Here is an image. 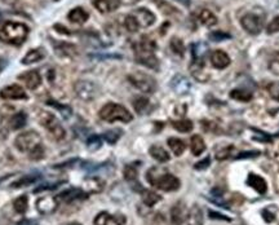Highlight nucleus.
I'll return each mask as SVG.
<instances>
[{
    "mask_svg": "<svg viewBox=\"0 0 279 225\" xmlns=\"http://www.w3.org/2000/svg\"><path fill=\"white\" fill-rule=\"evenodd\" d=\"M30 29L22 22H3L0 24V40L11 45H21L28 39Z\"/></svg>",
    "mask_w": 279,
    "mask_h": 225,
    "instance_id": "1",
    "label": "nucleus"
},
{
    "mask_svg": "<svg viewBox=\"0 0 279 225\" xmlns=\"http://www.w3.org/2000/svg\"><path fill=\"white\" fill-rule=\"evenodd\" d=\"M155 49H157V43L153 39H150L149 36L144 35L134 48L136 61L149 69L158 70L159 61L155 57Z\"/></svg>",
    "mask_w": 279,
    "mask_h": 225,
    "instance_id": "2",
    "label": "nucleus"
},
{
    "mask_svg": "<svg viewBox=\"0 0 279 225\" xmlns=\"http://www.w3.org/2000/svg\"><path fill=\"white\" fill-rule=\"evenodd\" d=\"M146 178L151 185L163 192H175L180 188V180L176 176L168 172H159V168L157 167L150 168Z\"/></svg>",
    "mask_w": 279,
    "mask_h": 225,
    "instance_id": "3",
    "label": "nucleus"
},
{
    "mask_svg": "<svg viewBox=\"0 0 279 225\" xmlns=\"http://www.w3.org/2000/svg\"><path fill=\"white\" fill-rule=\"evenodd\" d=\"M100 117H101V119H103V120L110 123L117 122V120L128 123L133 119V117H132V114H131L130 110H128L127 107L115 103L106 104V105L100 110Z\"/></svg>",
    "mask_w": 279,
    "mask_h": 225,
    "instance_id": "4",
    "label": "nucleus"
},
{
    "mask_svg": "<svg viewBox=\"0 0 279 225\" xmlns=\"http://www.w3.org/2000/svg\"><path fill=\"white\" fill-rule=\"evenodd\" d=\"M38 120L45 130L51 134V136L56 140H63L66 136V131L62 127V124L59 122V119L56 118L55 115L48 111L40 110L38 114Z\"/></svg>",
    "mask_w": 279,
    "mask_h": 225,
    "instance_id": "5",
    "label": "nucleus"
},
{
    "mask_svg": "<svg viewBox=\"0 0 279 225\" xmlns=\"http://www.w3.org/2000/svg\"><path fill=\"white\" fill-rule=\"evenodd\" d=\"M15 145L22 153L30 154L32 150L42 145V137L35 131H28L24 134H20L15 140Z\"/></svg>",
    "mask_w": 279,
    "mask_h": 225,
    "instance_id": "6",
    "label": "nucleus"
},
{
    "mask_svg": "<svg viewBox=\"0 0 279 225\" xmlns=\"http://www.w3.org/2000/svg\"><path fill=\"white\" fill-rule=\"evenodd\" d=\"M128 80L132 86H134L144 93H153L157 90V82L153 76L141 73V71H136V73L128 75Z\"/></svg>",
    "mask_w": 279,
    "mask_h": 225,
    "instance_id": "7",
    "label": "nucleus"
},
{
    "mask_svg": "<svg viewBox=\"0 0 279 225\" xmlns=\"http://www.w3.org/2000/svg\"><path fill=\"white\" fill-rule=\"evenodd\" d=\"M74 91L75 95L78 96L79 99L89 103L99 96L100 88L97 84L90 82V80H78L74 84Z\"/></svg>",
    "mask_w": 279,
    "mask_h": 225,
    "instance_id": "8",
    "label": "nucleus"
},
{
    "mask_svg": "<svg viewBox=\"0 0 279 225\" xmlns=\"http://www.w3.org/2000/svg\"><path fill=\"white\" fill-rule=\"evenodd\" d=\"M240 25H242V28L248 34L257 35L264 29V16H260L257 13L250 12L240 18Z\"/></svg>",
    "mask_w": 279,
    "mask_h": 225,
    "instance_id": "9",
    "label": "nucleus"
},
{
    "mask_svg": "<svg viewBox=\"0 0 279 225\" xmlns=\"http://www.w3.org/2000/svg\"><path fill=\"white\" fill-rule=\"evenodd\" d=\"M59 209V198L53 195H44L36 201V210L42 215H51Z\"/></svg>",
    "mask_w": 279,
    "mask_h": 225,
    "instance_id": "10",
    "label": "nucleus"
},
{
    "mask_svg": "<svg viewBox=\"0 0 279 225\" xmlns=\"http://www.w3.org/2000/svg\"><path fill=\"white\" fill-rule=\"evenodd\" d=\"M137 22L138 28H150L155 22V15L147 8H137L131 13Z\"/></svg>",
    "mask_w": 279,
    "mask_h": 225,
    "instance_id": "11",
    "label": "nucleus"
},
{
    "mask_svg": "<svg viewBox=\"0 0 279 225\" xmlns=\"http://www.w3.org/2000/svg\"><path fill=\"white\" fill-rule=\"evenodd\" d=\"M0 97L4 100H26L28 95L21 86L12 84V86H8L0 91Z\"/></svg>",
    "mask_w": 279,
    "mask_h": 225,
    "instance_id": "12",
    "label": "nucleus"
},
{
    "mask_svg": "<svg viewBox=\"0 0 279 225\" xmlns=\"http://www.w3.org/2000/svg\"><path fill=\"white\" fill-rule=\"evenodd\" d=\"M18 80L24 82V84L29 90H36L42 84V76H40L39 71L29 70L18 75Z\"/></svg>",
    "mask_w": 279,
    "mask_h": 225,
    "instance_id": "13",
    "label": "nucleus"
},
{
    "mask_svg": "<svg viewBox=\"0 0 279 225\" xmlns=\"http://www.w3.org/2000/svg\"><path fill=\"white\" fill-rule=\"evenodd\" d=\"M188 217V209L184 202H177L171 209V221L172 225H182Z\"/></svg>",
    "mask_w": 279,
    "mask_h": 225,
    "instance_id": "14",
    "label": "nucleus"
},
{
    "mask_svg": "<svg viewBox=\"0 0 279 225\" xmlns=\"http://www.w3.org/2000/svg\"><path fill=\"white\" fill-rule=\"evenodd\" d=\"M126 223L124 216L111 215L109 212H100L95 219V225H123Z\"/></svg>",
    "mask_w": 279,
    "mask_h": 225,
    "instance_id": "15",
    "label": "nucleus"
},
{
    "mask_svg": "<svg viewBox=\"0 0 279 225\" xmlns=\"http://www.w3.org/2000/svg\"><path fill=\"white\" fill-rule=\"evenodd\" d=\"M190 71L197 80L206 83L209 78V74L205 70V60H193L190 63Z\"/></svg>",
    "mask_w": 279,
    "mask_h": 225,
    "instance_id": "16",
    "label": "nucleus"
},
{
    "mask_svg": "<svg viewBox=\"0 0 279 225\" xmlns=\"http://www.w3.org/2000/svg\"><path fill=\"white\" fill-rule=\"evenodd\" d=\"M88 194L83 189H76V188H70V189L65 190L59 195V199L63 201L65 203H73L75 201H80V199H86Z\"/></svg>",
    "mask_w": 279,
    "mask_h": 225,
    "instance_id": "17",
    "label": "nucleus"
},
{
    "mask_svg": "<svg viewBox=\"0 0 279 225\" xmlns=\"http://www.w3.org/2000/svg\"><path fill=\"white\" fill-rule=\"evenodd\" d=\"M211 63L213 67L216 69H226L230 65V57L226 52L221 51V49H216L211 53Z\"/></svg>",
    "mask_w": 279,
    "mask_h": 225,
    "instance_id": "18",
    "label": "nucleus"
},
{
    "mask_svg": "<svg viewBox=\"0 0 279 225\" xmlns=\"http://www.w3.org/2000/svg\"><path fill=\"white\" fill-rule=\"evenodd\" d=\"M105 188V182L100 178H87L83 181V190L87 194H93L103 192Z\"/></svg>",
    "mask_w": 279,
    "mask_h": 225,
    "instance_id": "19",
    "label": "nucleus"
},
{
    "mask_svg": "<svg viewBox=\"0 0 279 225\" xmlns=\"http://www.w3.org/2000/svg\"><path fill=\"white\" fill-rule=\"evenodd\" d=\"M171 87L177 95H186L190 91L191 86H190V82L185 78L184 75H176L171 82Z\"/></svg>",
    "mask_w": 279,
    "mask_h": 225,
    "instance_id": "20",
    "label": "nucleus"
},
{
    "mask_svg": "<svg viewBox=\"0 0 279 225\" xmlns=\"http://www.w3.org/2000/svg\"><path fill=\"white\" fill-rule=\"evenodd\" d=\"M137 175L138 172L136 165H127V166L124 167V179H126L130 184H132V186H133L134 189L140 190V192H144L142 186L140 185V182H138L137 180Z\"/></svg>",
    "mask_w": 279,
    "mask_h": 225,
    "instance_id": "21",
    "label": "nucleus"
},
{
    "mask_svg": "<svg viewBox=\"0 0 279 225\" xmlns=\"http://www.w3.org/2000/svg\"><path fill=\"white\" fill-rule=\"evenodd\" d=\"M205 216H203V211L199 206L194 205L190 211L188 212V217L185 220V225H203Z\"/></svg>",
    "mask_w": 279,
    "mask_h": 225,
    "instance_id": "22",
    "label": "nucleus"
},
{
    "mask_svg": "<svg viewBox=\"0 0 279 225\" xmlns=\"http://www.w3.org/2000/svg\"><path fill=\"white\" fill-rule=\"evenodd\" d=\"M247 184L257 192L259 194H265L267 190L266 181L261 176L256 174H250L247 178Z\"/></svg>",
    "mask_w": 279,
    "mask_h": 225,
    "instance_id": "23",
    "label": "nucleus"
},
{
    "mask_svg": "<svg viewBox=\"0 0 279 225\" xmlns=\"http://www.w3.org/2000/svg\"><path fill=\"white\" fill-rule=\"evenodd\" d=\"M67 18H69L73 24L83 25L86 24L87 20L89 18V15H88V12H87L84 8H82V7H76V8L71 9L70 12H69Z\"/></svg>",
    "mask_w": 279,
    "mask_h": 225,
    "instance_id": "24",
    "label": "nucleus"
},
{
    "mask_svg": "<svg viewBox=\"0 0 279 225\" xmlns=\"http://www.w3.org/2000/svg\"><path fill=\"white\" fill-rule=\"evenodd\" d=\"M45 57V51H44V48H34L31 51H29L25 57L22 59L21 62L24 63V65H31V63H35L38 61H42V60Z\"/></svg>",
    "mask_w": 279,
    "mask_h": 225,
    "instance_id": "25",
    "label": "nucleus"
},
{
    "mask_svg": "<svg viewBox=\"0 0 279 225\" xmlns=\"http://www.w3.org/2000/svg\"><path fill=\"white\" fill-rule=\"evenodd\" d=\"M198 20L202 25H205L206 28H213L217 25V17L209 9H201L198 12Z\"/></svg>",
    "mask_w": 279,
    "mask_h": 225,
    "instance_id": "26",
    "label": "nucleus"
},
{
    "mask_svg": "<svg viewBox=\"0 0 279 225\" xmlns=\"http://www.w3.org/2000/svg\"><path fill=\"white\" fill-rule=\"evenodd\" d=\"M92 4L95 5V8L97 9L100 13L113 12V11H115V9L119 7L114 0H93Z\"/></svg>",
    "mask_w": 279,
    "mask_h": 225,
    "instance_id": "27",
    "label": "nucleus"
},
{
    "mask_svg": "<svg viewBox=\"0 0 279 225\" xmlns=\"http://www.w3.org/2000/svg\"><path fill=\"white\" fill-rule=\"evenodd\" d=\"M149 153L154 159H157L158 162L164 163V162H168L169 161V154L167 153V150L163 149V148H162V146H159V145L151 146V148L149 149Z\"/></svg>",
    "mask_w": 279,
    "mask_h": 225,
    "instance_id": "28",
    "label": "nucleus"
},
{
    "mask_svg": "<svg viewBox=\"0 0 279 225\" xmlns=\"http://www.w3.org/2000/svg\"><path fill=\"white\" fill-rule=\"evenodd\" d=\"M190 149H191V153L194 155H201L206 150L205 140L199 135H194L190 140Z\"/></svg>",
    "mask_w": 279,
    "mask_h": 225,
    "instance_id": "29",
    "label": "nucleus"
},
{
    "mask_svg": "<svg viewBox=\"0 0 279 225\" xmlns=\"http://www.w3.org/2000/svg\"><path fill=\"white\" fill-rule=\"evenodd\" d=\"M168 146L173 151V154L177 155V157H180V155L185 151V149H186V144H185L181 138L177 137H169Z\"/></svg>",
    "mask_w": 279,
    "mask_h": 225,
    "instance_id": "30",
    "label": "nucleus"
},
{
    "mask_svg": "<svg viewBox=\"0 0 279 225\" xmlns=\"http://www.w3.org/2000/svg\"><path fill=\"white\" fill-rule=\"evenodd\" d=\"M26 123H28V115H26V113H24V111L16 113V114L11 118V127H12L13 130H21V128H24V127L26 126Z\"/></svg>",
    "mask_w": 279,
    "mask_h": 225,
    "instance_id": "31",
    "label": "nucleus"
},
{
    "mask_svg": "<svg viewBox=\"0 0 279 225\" xmlns=\"http://www.w3.org/2000/svg\"><path fill=\"white\" fill-rule=\"evenodd\" d=\"M13 209L17 213H21L24 215L29 209V198L28 195H21V197L16 198L15 202H13Z\"/></svg>",
    "mask_w": 279,
    "mask_h": 225,
    "instance_id": "32",
    "label": "nucleus"
},
{
    "mask_svg": "<svg viewBox=\"0 0 279 225\" xmlns=\"http://www.w3.org/2000/svg\"><path fill=\"white\" fill-rule=\"evenodd\" d=\"M40 178H42L40 174L26 175V176H24V178H21L20 180H17L16 182H13L12 188H22V186L30 185V184H34V182L38 181Z\"/></svg>",
    "mask_w": 279,
    "mask_h": 225,
    "instance_id": "33",
    "label": "nucleus"
},
{
    "mask_svg": "<svg viewBox=\"0 0 279 225\" xmlns=\"http://www.w3.org/2000/svg\"><path fill=\"white\" fill-rule=\"evenodd\" d=\"M230 97L233 100L240 101V103H250L252 100V93L246 90H233L230 92Z\"/></svg>",
    "mask_w": 279,
    "mask_h": 225,
    "instance_id": "34",
    "label": "nucleus"
},
{
    "mask_svg": "<svg viewBox=\"0 0 279 225\" xmlns=\"http://www.w3.org/2000/svg\"><path fill=\"white\" fill-rule=\"evenodd\" d=\"M172 127L175 130H177L178 132H190L193 130V122L189 120V119H180V120H175L172 122Z\"/></svg>",
    "mask_w": 279,
    "mask_h": 225,
    "instance_id": "35",
    "label": "nucleus"
},
{
    "mask_svg": "<svg viewBox=\"0 0 279 225\" xmlns=\"http://www.w3.org/2000/svg\"><path fill=\"white\" fill-rule=\"evenodd\" d=\"M169 47H171V49H172V52L175 55L180 56V57H182V56L185 55L184 42H182L180 38L173 36L172 39H171V42H169Z\"/></svg>",
    "mask_w": 279,
    "mask_h": 225,
    "instance_id": "36",
    "label": "nucleus"
},
{
    "mask_svg": "<svg viewBox=\"0 0 279 225\" xmlns=\"http://www.w3.org/2000/svg\"><path fill=\"white\" fill-rule=\"evenodd\" d=\"M56 51L59 55L67 56V57H73L74 55H76V47L69 43H61L59 47H56Z\"/></svg>",
    "mask_w": 279,
    "mask_h": 225,
    "instance_id": "37",
    "label": "nucleus"
},
{
    "mask_svg": "<svg viewBox=\"0 0 279 225\" xmlns=\"http://www.w3.org/2000/svg\"><path fill=\"white\" fill-rule=\"evenodd\" d=\"M162 197L159 194L154 193V192H150V190H144V195H142V201L145 203L146 206L149 207H153L155 203L161 201Z\"/></svg>",
    "mask_w": 279,
    "mask_h": 225,
    "instance_id": "38",
    "label": "nucleus"
},
{
    "mask_svg": "<svg viewBox=\"0 0 279 225\" xmlns=\"http://www.w3.org/2000/svg\"><path fill=\"white\" fill-rule=\"evenodd\" d=\"M122 136V131L120 130H110L106 131L105 134L103 135V138L107 144H110V145H114L115 142L118 141L119 138Z\"/></svg>",
    "mask_w": 279,
    "mask_h": 225,
    "instance_id": "39",
    "label": "nucleus"
},
{
    "mask_svg": "<svg viewBox=\"0 0 279 225\" xmlns=\"http://www.w3.org/2000/svg\"><path fill=\"white\" fill-rule=\"evenodd\" d=\"M149 105V100L145 99V97H137V99L133 101L134 110L137 111L138 114H144V113L147 110Z\"/></svg>",
    "mask_w": 279,
    "mask_h": 225,
    "instance_id": "40",
    "label": "nucleus"
},
{
    "mask_svg": "<svg viewBox=\"0 0 279 225\" xmlns=\"http://www.w3.org/2000/svg\"><path fill=\"white\" fill-rule=\"evenodd\" d=\"M47 104L49 105V106H53L55 109H57V110L61 111V114L63 115V118L65 119H69L71 117V113H73V111H71L70 106H66V105H61V104L56 103V101H53V100H49Z\"/></svg>",
    "mask_w": 279,
    "mask_h": 225,
    "instance_id": "41",
    "label": "nucleus"
},
{
    "mask_svg": "<svg viewBox=\"0 0 279 225\" xmlns=\"http://www.w3.org/2000/svg\"><path fill=\"white\" fill-rule=\"evenodd\" d=\"M101 145H103V138H101V136H97V135H92V136L87 140V146H88V149L90 150L100 149Z\"/></svg>",
    "mask_w": 279,
    "mask_h": 225,
    "instance_id": "42",
    "label": "nucleus"
},
{
    "mask_svg": "<svg viewBox=\"0 0 279 225\" xmlns=\"http://www.w3.org/2000/svg\"><path fill=\"white\" fill-rule=\"evenodd\" d=\"M155 4L159 7V9H161L162 12L164 13V15L171 16V15H176L177 13L176 8H173L172 5H169L168 3H165V1H163V0H155Z\"/></svg>",
    "mask_w": 279,
    "mask_h": 225,
    "instance_id": "43",
    "label": "nucleus"
},
{
    "mask_svg": "<svg viewBox=\"0 0 279 225\" xmlns=\"http://www.w3.org/2000/svg\"><path fill=\"white\" fill-rule=\"evenodd\" d=\"M266 90L271 99L279 103V82H271V83H269Z\"/></svg>",
    "mask_w": 279,
    "mask_h": 225,
    "instance_id": "44",
    "label": "nucleus"
},
{
    "mask_svg": "<svg viewBox=\"0 0 279 225\" xmlns=\"http://www.w3.org/2000/svg\"><path fill=\"white\" fill-rule=\"evenodd\" d=\"M233 151H234V148L233 146H226V148H222L216 153L217 161H225L232 157Z\"/></svg>",
    "mask_w": 279,
    "mask_h": 225,
    "instance_id": "45",
    "label": "nucleus"
},
{
    "mask_svg": "<svg viewBox=\"0 0 279 225\" xmlns=\"http://www.w3.org/2000/svg\"><path fill=\"white\" fill-rule=\"evenodd\" d=\"M124 26H126V29L130 32H136L138 29H140L138 28L137 22H136V20H134V17L132 16V15L126 16V20H124Z\"/></svg>",
    "mask_w": 279,
    "mask_h": 225,
    "instance_id": "46",
    "label": "nucleus"
},
{
    "mask_svg": "<svg viewBox=\"0 0 279 225\" xmlns=\"http://www.w3.org/2000/svg\"><path fill=\"white\" fill-rule=\"evenodd\" d=\"M230 38H232V35L224 31H213L209 34V39L212 42H224V40H228Z\"/></svg>",
    "mask_w": 279,
    "mask_h": 225,
    "instance_id": "47",
    "label": "nucleus"
},
{
    "mask_svg": "<svg viewBox=\"0 0 279 225\" xmlns=\"http://www.w3.org/2000/svg\"><path fill=\"white\" fill-rule=\"evenodd\" d=\"M269 70L274 75H279V51L273 56V59L269 62Z\"/></svg>",
    "mask_w": 279,
    "mask_h": 225,
    "instance_id": "48",
    "label": "nucleus"
},
{
    "mask_svg": "<svg viewBox=\"0 0 279 225\" xmlns=\"http://www.w3.org/2000/svg\"><path fill=\"white\" fill-rule=\"evenodd\" d=\"M267 34H275L279 32V16H275L273 20L270 21V24L266 26Z\"/></svg>",
    "mask_w": 279,
    "mask_h": 225,
    "instance_id": "49",
    "label": "nucleus"
},
{
    "mask_svg": "<svg viewBox=\"0 0 279 225\" xmlns=\"http://www.w3.org/2000/svg\"><path fill=\"white\" fill-rule=\"evenodd\" d=\"M29 157L31 159H34V161H39V159H42L44 157V148H43V145H39L36 149H34L29 154Z\"/></svg>",
    "mask_w": 279,
    "mask_h": 225,
    "instance_id": "50",
    "label": "nucleus"
},
{
    "mask_svg": "<svg viewBox=\"0 0 279 225\" xmlns=\"http://www.w3.org/2000/svg\"><path fill=\"white\" fill-rule=\"evenodd\" d=\"M62 182H55V184H43V185L38 186L34 189V193H40V192H44V190H52L56 189V188H59Z\"/></svg>",
    "mask_w": 279,
    "mask_h": 225,
    "instance_id": "51",
    "label": "nucleus"
},
{
    "mask_svg": "<svg viewBox=\"0 0 279 225\" xmlns=\"http://www.w3.org/2000/svg\"><path fill=\"white\" fill-rule=\"evenodd\" d=\"M260 151H242L235 155V159H246V158H255L259 157Z\"/></svg>",
    "mask_w": 279,
    "mask_h": 225,
    "instance_id": "52",
    "label": "nucleus"
},
{
    "mask_svg": "<svg viewBox=\"0 0 279 225\" xmlns=\"http://www.w3.org/2000/svg\"><path fill=\"white\" fill-rule=\"evenodd\" d=\"M209 163H211V159H209V157H207V158H205L203 161H201V162L195 163L194 168H195V170H206V168H208Z\"/></svg>",
    "mask_w": 279,
    "mask_h": 225,
    "instance_id": "53",
    "label": "nucleus"
},
{
    "mask_svg": "<svg viewBox=\"0 0 279 225\" xmlns=\"http://www.w3.org/2000/svg\"><path fill=\"white\" fill-rule=\"evenodd\" d=\"M118 5H133L137 4L140 0H114Z\"/></svg>",
    "mask_w": 279,
    "mask_h": 225,
    "instance_id": "54",
    "label": "nucleus"
},
{
    "mask_svg": "<svg viewBox=\"0 0 279 225\" xmlns=\"http://www.w3.org/2000/svg\"><path fill=\"white\" fill-rule=\"evenodd\" d=\"M209 215H211V219H220V220H225V221H230V219L229 217H225L224 215H221V213H217V212H213V211H209Z\"/></svg>",
    "mask_w": 279,
    "mask_h": 225,
    "instance_id": "55",
    "label": "nucleus"
},
{
    "mask_svg": "<svg viewBox=\"0 0 279 225\" xmlns=\"http://www.w3.org/2000/svg\"><path fill=\"white\" fill-rule=\"evenodd\" d=\"M180 4H182V5H185V7H189L190 5V0H177Z\"/></svg>",
    "mask_w": 279,
    "mask_h": 225,
    "instance_id": "56",
    "label": "nucleus"
},
{
    "mask_svg": "<svg viewBox=\"0 0 279 225\" xmlns=\"http://www.w3.org/2000/svg\"><path fill=\"white\" fill-rule=\"evenodd\" d=\"M69 225H82V224H79V223H70Z\"/></svg>",
    "mask_w": 279,
    "mask_h": 225,
    "instance_id": "57",
    "label": "nucleus"
},
{
    "mask_svg": "<svg viewBox=\"0 0 279 225\" xmlns=\"http://www.w3.org/2000/svg\"><path fill=\"white\" fill-rule=\"evenodd\" d=\"M1 67H3V65H1V61H0V71H1Z\"/></svg>",
    "mask_w": 279,
    "mask_h": 225,
    "instance_id": "58",
    "label": "nucleus"
}]
</instances>
